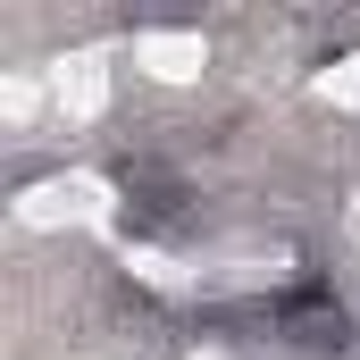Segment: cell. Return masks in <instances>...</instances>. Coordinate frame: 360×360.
I'll return each mask as SVG.
<instances>
[{"mask_svg":"<svg viewBox=\"0 0 360 360\" xmlns=\"http://www.w3.org/2000/svg\"><path fill=\"white\" fill-rule=\"evenodd\" d=\"M269 335L293 344V352H352V302L327 285V276H293L285 293L269 302Z\"/></svg>","mask_w":360,"mask_h":360,"instance_id":"cell-1","label":"cell"}]
</instances>
